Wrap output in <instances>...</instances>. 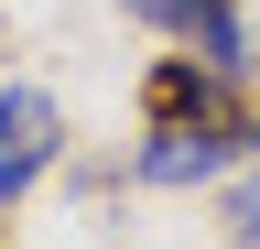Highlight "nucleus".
<instances>
[{"mask_svg": "<svg viewBox=\"0 0 260 249\" xmlns=\"http://www.w3.org/2000/svg\"><path fill=\"white\" fill-rule=\"evenodd\" d=\"M239 152H249V130H228V119H162L141 141V184H217Z\"/></svg>", "mask_w": 260, "mask_h": 249, "instance_id": "nucleus-2", "label": "nucleus"}, {"mask_svg": "<svg viewBox=\"0 0 260 249\" xmlns=\"http://www.w3.org/2000/svg\"><path fill=\"white\" fill-rule=\"evenodd\" d=\"M65 152V109L44 87H0V206H22V184H44Z\"/></svg>", "mask_w": 260, "mask_h": 249, "instance_id": "nucleus-1", "label": "nucleus"}, {"mask_svg": "<svg viewBox=\"0 0 260 249\" xmlns=\"http://www.w3.org/2000/svg\"><path fill=\"white\" fill-rule=\"evenodd\" d=\"M217 0H130V22H152V33H195Z\"/></svg>", "mask_w": 260, "mask_h": 249, "instance_id": "nucleus-5", "label": "nucleus"}, {"mask_svg": "<svg viewBox=\"0 0 260 249\" xmlns=\"http://www.w3.org/2000/svg\"><path fill=\"white\" fill-rule=\"evenodd\" d=\"M228 87L239 76H217V65H152V119H228Z\"/></svg>", "mask_w": 260, "mask_h": 249, "instance_id": "nucleus-3", "label": "nucleus"}, {"mask_svg": "<svg viewBox=\"0 0 260 249\" xmlns=\"http://www.w3.org/2000/svg\"><path fill=\"white\" fill-rule=\"evenodd\" d=\"M184 44H195V54H206V65H217V76H249V33H239V11H228V0H217V11H206V22H195V33H184Z\"/></svg>", "mask_w": 260, "mask_h": 249, "instance_id": "nucleus-4", "label": "nucleus"}, {"mask_svg": "<svg viewBox=\"0 0 260 249\" xmlns=\"http://www.w3.org/2000/svg\"><path fill=\"white\" fill-rule=\"evenodd\" d=\"M228 238L260 249V173H249V184H228Z\"/></svg>", "mask_w": 260, "mask_h": 249, "instance_id": "nucleus-6", "label": "nucleus"}]
</instances>
